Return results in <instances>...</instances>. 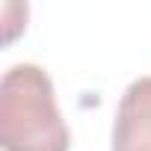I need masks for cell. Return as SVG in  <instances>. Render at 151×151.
Listing matches in <instances>:
<instances>
[{"label":"cell","mask_w":151,"mask_h":151,"mask_svg":"<svg viewBox=\"0 0 151 151\" xmlns=\"http://www.w3.org/2000/svg\"><path fill=\"white\" fill-rule=\"evenodd\" d=\"M0 148L68 151L71 130L56 107L53 80L36 62L12 65L0 80Z\"/></svg>","instance_id":"obj_1"},{"label":"cell","mask_w":151,"mask_h":151,"mask_svg":"<svg viewBox=\"0 0 151 151\" xmlns=\"http://www.w3.org/2000/svg\"><path fill=\"white\" fill-rule=\"evenodd\" d=\"M113 151H151V74L136 77L116 107Z\"/></svg>","instance_id":"obj_2"}]
</instances>
